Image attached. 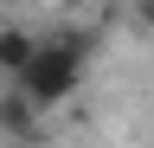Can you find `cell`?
<instances>
[{"mask_svg": "<svg viewBox=\"0 0 154 148\" xmlns=\"http://www.w3.org/2000/svg\"><path fill=\"white\" fill-rule=\"evenodd\" d=\"M84 52H90L84 32L45 39V45H38V58L26 65V77H19L13 90H19L32 109H58V103H71V97H77V84H84Z\"/></svg>", "mask_w": 154, "mask_h": 148, "instance_id": "cell-1", "label": "cell"}, {"mask_svg": "<svg viewBox=\"0 0 154 148\" xmlns=\"http://www.w3.org/2000/svg\"><path fill=\"white\" fill-rule=\"evenodd\" d=\"M38 45H45V39H32V32H19V26H0V71L19 84V77H26V65L38 58Z\"/></svg>", "mask_w": 154, "mask_h": 148, "instance_id": "cell-2", "label": "cell"}, {"mask_svg": "<svg viewBox=\"0 0 154 148\" xmlns=\"http://www.w3.org/2000/svg\"><path fill=\"white\" fill-rule=\"evenodd\" d=\"M0 129H7V135H32V129H38V109L13 90V97H0Z\"/></svg>", "mask_w": 154, "mask_h": 148, "instance_id": "cell-3", "label": "cell"}, {"mask_svg": "<svg viewBox=\"0 0 154 148\" xmlns=\"http://www.w3.org/2000/svg\"><path fill=\"white\" fill-rule=\"evenodd\" d=\"M128 13H135V26H148V32H154V0H128Z\"/></svg>", "mask_w": 154, "mask_h": 148, "instance_id": "cell-4", "label": "cell"}, {"mask_svg": "<svg viewBox=\"0 0 154 148\" xmlns=\"http://www.w3.org/2000/svg\"><path fill=\"white\" fill-rule=\"evenodd\" d=\"M58 7H77V0H58Z\"/></svg>", "mask_w": 154, "mask_h": 148, "instance_id": "cell-5", "label": "cell"}]
</instances>
